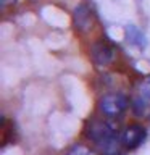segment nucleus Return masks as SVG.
<instances>
[{
	"label": "nucleus",
	"instance_id": "1",
	"mask_svg": "<svg viewBox=\"0 0 150 155\" xmlns=\"http://www.w3.org/2000/svg\"><path fill=\"white\" fill-rule=\"evenodd\" d=\"M87 137L99 147L103 155H118L123 145V139L118 133V128L113 123L103 120L92 121L87 128Z\"/></svg>",
	"mask_w": 150,
	"mask_h": 155
},
{
	"label": "nucleus",
	"instance_id": "2",
	"mask_svg": "<svg viewBox=\"0 0 150 155\" xmlns=\"http://www.w3.org/2000/svg\"><path fill=\"white\" fill-rule=\"evenodd\" d=\"M132 111L139 118H150V76L144 78L135 87L132 102Z\"/></svg>",
	"mask_w": 150,
	"mask_h": 155
},
{
	"label": "nucleus",
	"instance_id": "3",
	"mask_svg": "<svg viewBox=\"0 0 150 155\" xmlns=\"http://www.w3.org/2000/svg\"><path fill=\"white\" fill-rule=\"evenodd\" d=\"M99 108L106 118H116L128 108V99L119 92H110L99 100Z\"/></svg>",
	"mask_w": 150,
	"mask_h": 155
},
{
	"label": "nucleus",
	"instance_id": "4",
	"mask_svg": "<svg viewBox=\"0 0 150 155\" xmlns=\"http://www.w3.org/2000/svg\"><path fill=\"white\" fill-rule=\"evenodd\" d=\"M90 58H92L95 66L106 68L115 61L116 50L106 42H95L90 47Z\"/></svg>",
	"mask_w": 150,
	"mask_h": 155
},
{
	"label": "nucleus",
	"instance_id": "5",
	"mask_svg": "<svg viewBox=\"0 0 150 155\" xmlns=\"http://www.w3.org/2000/svg\"><path fill=\"white\" fill-rule=\"evenodd\" d=\"M73 21H74V28L79 32H87L94 26V13H92V10L87 5L81 3L74 8Z\"/></svg>",
	"mask_w": 150,
	"mask_h": 155
},
{
	"label": "nucleus",
	"instance_id": "6",
	"mask_svg": "<svg viewBox=\"0 0 150 155\" xmlns=\"http://www.w3.org/2000/svg\"><path fill=\"white\" fill-rule=\"evenodd\" d=\"M121 139H123V145L126 149H137L145 139V129L140 124H131L123 131Z\"/></svg>",
	"mask_w": 150,
	"mask_h": 155
},
{
	"label": "nucleus",
	"instance_id": "7",
	"mask_svg": "<svg viewBox=\"0 0 150 155\" xmlns=\"http://www.w3.org/2000/svg\"><path fill=\"white\" fill-rule=\"evenodd\" d=\"M126 34H128V41H129L131 44H134V45H137V47H144V45H145L144 34L140 32L135 26H128V29H126Z\"/></svg>",
	"mask_w": 150,
	"mask_h": 155
},
{
	"label": "nucleus",
	"instance_id": "8",
	"mask_svg": "<svg viewBox=\"0 0 150 155\" xmlns=\"http://www.w3.org/2000/svg\"><path fill=\"white\" fill-rule=\"evenodd\" d=\"M66 155H97V153L90 147H87V145H84V144H76V145H73V147L68 150Z\"/></svg>",
	"mask_w": 150,
	"mask_h": 155
},
{
	"label": "nucleus",
	"instance_id": "9",
	"mask_svg": "<svg viewBox=\"0 0 150 155\" xmlns=\"http://www.w3.org/2000/svg\"><path fill=\"white\" fill-rule=\"evenodd\" d=\"M11 3H15V0H2V7H8Z\"/></svg>",
	"mask_w": 150,
	"mask_h": 155
}]
</instances>
